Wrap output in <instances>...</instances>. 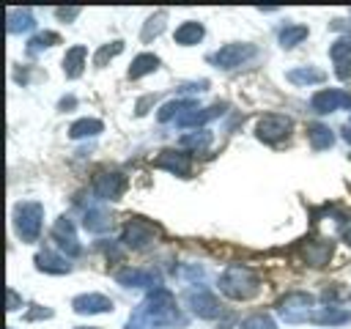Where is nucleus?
Returning <instances> with one entry per match:
<instances>
[{
  "label": "nucleus",
  "mask_w": 351,
  "mask_h": 329,
  "mask_svg": "<svg viewBox=\"0 0 351 329\" xmlns=\"http://www.w3.org/2000/svg\"><path fill=\"white\" fill-rule=\"evenodd\" d=\"M258 288H261V280L250 266L233 263L219 274V291L230 299H250L258 293Z\"/></svg>",
  "instance_id": "nucleus-2"
},
{
  "label": "nucleus",
  "mask_w": 351,
  "mask_h": 329,
  "mask_svg": "<svg viewBox=\"0 0 351 329\" xmlns=\"http://www.w3.org/2000/svg\"><path fill=\"white\" fill-rule=\"evenodd\" d=\"M140 313L145 315V321L151 324V326H184L186 324V318L178 313V307H176V299H173V293L167 291V288H156L143 304H140Z\"/></svg>",
  "instance_id": "nucleus-1"
},
{
  "label": "nucleus",
  "mask_w": 351,
  "mask_h": 329,
  "mask_svg": "<svg viewBox=\"0 0 351 329\" xmlns=\"http://www.w3.org/2000/svg\"><path fill=\"white\" fill-rule=\"evenodd\" d=\"M239 329H277V326H274V321H271L269 315L258 313V315H250L247 321H241Z\"/></svg>",
  "instance_id": "nucleus-33"
},
{
  "label": "nucleus",
  "mask_w": 351,
  "mask_h": 329,
  "mask_svg": "<svg viewBox=\"0 0 351 329\" xmlns=\"http://www.w3.org/2000/svg\"><path fill=\"white\" fill-rule=\"evenodd\" d=\"M156 66H159V58L151 55V52H143V55H137V58L132 60V66H129V80H140V77L156 71Z\"/></svg>",
  "instance_id": "nucleus-23"
},
{
  "label": "nucleus",
  "mask_w": 351,
  "mask_h": 329,
  "mask_svg": "<svg viewBox=\"0 0 351 329\" xmlns=\"http://www.w3.org/2000/svg\"><path fill=\"white\" fill-rule=\"evenodd\" d=\"M121 49H123V44H121V41H112V44L101 47V49L96 52V58H93V60H96V66H104V63H107V58H115Z\"/></svg>",
  "instance_id": "nucleus-34"
},
{
  "label": "nucleus",
  "mask_w": 351,
  "mask_h": 329,
  "mask_svg": "<svg viewBox=\"0 0 351 329\" xmlns=\"http://www.w3.org/2000/svg\"><path fill=\"white\" fill-rule=\"evenodd\" d=\"M310 321L313 324H324V326H337V324H348L351 321V313L348 310H340V307H324V310H313L310 313Z\"/></svg>",
  "instance_id": "nucleus-19"
},
{
  "label": "nucleus",
  "mask_w": 351,
  "mask_h": 329,
  "mask_svg": "<svg viewBox=\"0 0 351 329\" xmlns=\"http://www.w3.org/2000/svg\"><path fill=\"white\" fill-rule=\"evenodd\" d=\"M173 38H176V44H181V47H189V44H197L200 38H203V25L200 22H184V25H178L176 27V33H173Z\"/></svg>",
  "instance_id": "nucleus-22"
},
{
  "label": "nucleus",
  "mask_w": 351,
  "mask_h": 329,
  "mask_svg": "<svg viewBox=\"0 0 351 329\" xmlns=\"http://www.w3.org/2000/svg\"><path fill=\"white\" fill-rule=\"evenodd\" d=\"M208 145H211V132H206V129L186 132V134L181 137V148H189V151H195V154H206Z\"/></svg>",
  "instance_id": "nucleus-26"
},
{
  "label": "nucleus",
  "mask_w": 351,
  "mask_h": 329,
  "mask_svg": "<svg viewBox=\"0 0 351 329\" xmlns=\"http://www.w3.org/2000/svg\"><path fill=\"white\" fill-rule=\"evenodd\" d=\"M307 140H310V145H313L315 151H324V148H329V145L335 143V134H332L329 126H324V123H310V126H307Z\"/></svg>",
  "instance_id": "nucleus-25"
},
{
  "label": "nucleus",
  "mask_w": 351,
  "mask_h": 329,
  "mask_svg": "<svg viewBox=\"0 0 351 329\" xmlns=\"http://www.w3.org/2000/svg\"><path fill=\"white\" fill-rule=\"evenodd\" d=\"M101 129H104V126H101V121H96V118H82V121L71 123L69 137H71V140H80V137H93V134H99Z\"/></svg>",
  "instance_id": "nucleus-29"
},
{
  "label": "nucleus",
  "mask_w": 351,
  "mask_h": 329,
  "mask_svg": "<svg viewBox=\"0 0 351 329\" xmlns=\"http://www.w3.org/2000/svg\"><path fill=\"white\" fill-rule=\"evenodd\" d=\"M288 132H291V118H285V115H277V112H269V115H263V118L258 121V126H255V134H258V140H263V143H269V145H277V143H282V140L288 137Z\"/></svg>",
  "instance_id": "nucleus-6"
},
{
  "label": "nucleus",
  "mask_w": 351,
  "mask_h": 329,
  "mask_svg": "<svg viewBox=\"0 0 351 329\" xmlns=\"http://www.w3.org/2000/svg\"><path fill=\"white\" fill-rule=\"evenodd\" d=\"M110 225H112V219H110V214H107L104 206H96L93 203L82 214V228L90 230V233H104V230H110Z\"/></svg>",
  "instance_id": "nucleus-18"
},
{
  "label": "nucleus",
  "mask_w": 351,
  "mask_h": 329,
  "mask_svg": "<svg viewBox=\"0 0 351 329\" xmlns=\"http://www.w3.org/2000/svg\"><path fill=\"white\" fill-rule=\"evenodd\" d=\"M186 299H189L195 315H200V318H217L219 310H222L219 302H217V296H214L208 288H192V291L186 293Z\"/></svg>",
  "instance_id": "nucleus-12"
},
{
  "label": "nucleus",
  "mask_w": 351,
  "mask_h": 329,
  "mask_svg": "<svg viewBox=\"0 0 351 329\" xmlns=\"http://www.w3.org/2000/svg\"><path fill=\"white\" fill-rule=\"evenodd\" d=\"M329 55H332V60H335L337 77H340V80L351 77V36L337 38V41L329 47Z\"/></svg>",
  "instance_id": "nucleus-15"
},
{
  "label": "nucleus",
  "mask_w": 351,
  "mask_h": 329,
  "mask_svg": "<svg viewBox=\"0 0 351 329\" xmlns=\"http://www.w3.org/2000/svg\"><path fill=\"white\" fill-rule=\"evenodd\" d=\"M340 107H351V96L337 90V88H326V90H318L313 99H310V110L313 112H335Z\"/></svg>",
  "instance_id": "nucleus-9"
},
{
  "label": "nucleus",
  "mask_w": 351,
  "mask_h": 329,
  "mask_svg": "<svg viewBox=\"0 0 351 329\" xmlns=\"http://www.w3.org/2000/svg\"><path fill=\"white\" fill-rule=\"evenodd\" d=\"M71 304H74V310H77L80 315H96V313L112 310V299H107L104 293H82V296H77Z\"/></svg>",
  "instance_id": "nucleus-16"
},
{
  "label": "nucleus",
  "mask_w": 351,
  "mask_h": 329,
  "mask_svg": "<svg viewBox=\"0 0 351 329\" xmlns=\"http://www.w3.org/2000/svg\"><path fill=\"white\" fill-rule=\"evenodd\" d=\"M296 252H299V260L318 269V266H326L329 258H332V241L326 239H304L296 244Z\"/></svg>",
  "instance_id": "nucleus-8"
},
{
  "label": "nucleus",
  "mask_w": 351,
  "mask_h": 329,
  "mask_svg": "<svg viewBox=\"0 0 351 329\" xmlns=\"http://www.w3.org/2000/svg\"><path fill=\"white\" fill-rule=\"evenodd\" d=\"M52 239H55V244H58V249H60L63 255H69V258L80 255L77 233H74V225H71L69 217H60V219L55 222V228H52Z\"/></svg>",
  "instance_id": "nucleus-11"
},
{
  "label": "nucleus",
  "mask_w": 351,
  "mask_h": 329,
  "mask_svg": "<svg viewBox=\"0 0 351 329\" xmlns=\"http://www.w3.org/2000/svg\"><path fill=\"white\" fill-rule=\"evenodd\" d=\"M225 112V104H211V107H195V110H186L181 118H176L178 126H197V123H206L211 118H219Z\"/></svg>",
  "instance_id": "nucleus-17"
},
{
  "label": "nucleus",
  "mask_w": 351,
  "mask_h": 329,
  "mask_svg": "<svg viewBox=\"0 0 351 329\" xmlns=\"http://www.w3.org/2000/svg\"><path fill=\"white\" fill-rule=\"evenodd\" d=\"M115 280L129 288H154V291L159 288V274L151 269H123L115 274Z\"/></svg>",
  "instance_id": "nucleus-14"
},
{
  "label": "nucleus",
  "mask_w": 351,
  "mask_h": 329,
  "mask_svg": "<svg viewBox=\"0 0 351 329\" xmlns=\"http://www.w3.org/2000/svg\"><path fill=\"white\" fill-rule=\"evenodd\" d=\"M49 315H52V310H44V307H38V310H30L25 318H27V321H36V318H49Z\"/></svg>",
  "instance_id": "nucleus-36"
},
{
  "label": "nucleus",
  "mask_w": 351,
  "mask_h": 329,
  "mask_svg": "<svg viewBox=\"0 0 351 329\" xmlns=\"http://www.w3.org/2000/svg\"><path fill=\"white\" fill-rule=\"evenodd\" d=\"M197 104L192 101V99H178V101H167V104H162V110H159V121L165 123V121H170V118H181L186 110H195Z\"/></svg>",
  "instance_id": "nucleus-28"
},
{
  "label": "nucleus",
  "mask_w": 351,
  "mask_h": 329,
  "mask_svg": "<svg viewBox=\"0 0 351 329\" xmlns=\"http://www.w3.org/2000/svg\"><path fill=\"white\" fill-rule=\"evenodd\" d=\"M313 296L304 293V291H293L288 293L282 302H280V315L288 321V324H299V321H310V313H313Z\"/></svg>",
  "instance_id": "nucleus-5"
},
{
  "label": "nucleus",
  "mask_w": 351,
  "mask_h": 329,
  "mask_svg": "<svg viewBox=\"0 0 351 329\" xmlns=\"http://www.w3.org/2000/svg\"><path fill=\"white\" fill-rule=\"evenodd\" d=\"M85 58H88V49L82 47V44H77V47H71L69 52H66V58H63V71H66V77H80L82 74V66H85Z\"/></svg>",
  "instance_id": "nucleus-20"
},
{
  "label": "nucleus",
  "mask_w": 351,
  "mask_h": 329,
  "mask_svg": "<svg viewBox=\"0 0 351 329\" xmlns=\"http://www.w3.org/2000/svg\"><path fill=\"white\" fill-rule=\"evenodd\" d=\"M304 38H307V27H304V25H285V27L280 30V44H282L285 49L296 47V44L304 41Z\"/></svg>",
  "instance_id": "nucleus-30"
},
{
  "label": "nucleus",
  "mask_w": 351,
  "mask_h": 329,
  "mask_svg": "<svg viewBox=\"0 0 351 329\" xmlns=\"http://www.w3.org/2000/svg\"><path fill=\"white\" fill-rule=\"evenodd\" d=\"M126 329H151V324L145 321V315L137 310L132 318H129V324H126Z\"/></svg>",
  "instance_id": "nucleus-35"
},
{
  "label": "nucleus",
  "mask_w": 351,
  "mask_h": 329,
  "mask_svg": "<svg viewBox=\"0 0 351 329\" xmlns=\"http://www.w3.org/2000/svg\"><path fill=\"white\" fill-rule=\"evenodd\" d=\"M288 82H296V85H313V82H324V71L321 69H313V66H302V69H293L285 74Z\"/></svg>",
  "instance_id": "nucleus-27"
},
{
  "label": "nucleus",
  "mask_w": 351,
  "mask_h": 329,
  "mask_svg": "<svg viewBox=\"0 0 351 329\" xmlns=\"http://www.w3.org/2000/svg\"><path fill=\"white\" fill-rule=\"evenodd\" d=\"M8 33H25L33 27V14L30 8H8Z\"/></svg>",
  "instance_id": "nucleus-24"
},
{
  "label": "nucleus",
  "mask_w": 351,
  "mask_h": 329,
  "mask_svg": "<svg viewBox=\"0 0 351 329\" xmlns=\"http://www.w3.org/2000/svg\"><path fill=\"white\" fill-rule=\"evenodd\" d=\"M16 304H19L16 293H14V291H8V310H16Z\"/></svg>",
  "instance_id": "nucleus-38"
},
{
  "label": "nucleus",
  "mask_w": 351,
  "mask_h": 329,
  "mask_svg": "<svg viewBox=\"0 0 351 329\" xmlns=\"http://www.w3.org/2000/svg\"><path fill=\"white\" fill-rule=\"evenodd\" d=\"M41 219H44V206L36 200H25L14 211V225L22 241H36L41 233Z\"/></svg>",
  "instance_id": "nucleus-3"
},
{
  "label": "nucleus",
  "mask_w": 351,
  "mask_h": 329,
  "mask_svg": "<svg viewBox=\"0 0 351 329\" xmlns=\"http://www.w3.org/2000/svg\"><path fill=\"white\" fill-rule=\"evenodd\" d=\"M55 14H58V16H60V19H74V16H77V14H80V8H58V11H55Z\"/></svg>",
  "instance_id": "nucleus-37"
},
{
  "label": "nucleus",
  "mask_w": 351,
  "mask_h": 329,
  "mask_svg": "<svg viewBox=\"0 0 351 329\" xmlns=\"http://www.w3.org/2000/svg\"><path fill=\"white\" fill-rule=\"evenodd\" d=\"M162 236V228L154 225L151 219H143V217H132L126 225H123V244L132 247V249H145L151 247L156 239Z\"/></svg>",
  "instance_id": "nucleus-4"
},
{
  "label": "nucleus",
  "mask_w": 351,
  "mask_h": 329,
  "mask_svg": "<svg viewBox=\"0 0 351 329\" xmlns=\"http://www.w3.org/2000/svg\"><path fill=\"white\" fill-rule=\"evenodd\" d=\"M36 266H38L41 271H47V274H66V271H69L66 258H60V255H55V252H49V249H44V252L36 255Z\"/></svg>",
  "instance_id": "nucleus-21"
},
{
  "label": "nucleus",
  "mask_w": 351,
  "mask_h": 329,
  "mask_svg": "<svg viewBox=\"0 0 351 329\" xmlns=\"http://www.w3.org/2000/svg\"><path fill=\"white\" fill-rule=\"evenodd\" d=\"M255 47L252 44H225V47H219L208 60L217 66V69H236V66H241V63H247L250 58H255Z\"/></svg>",
  "instance_id": "nucleus-7"
},
{
  "label": "nucleus",
  "mask_w": 351,
  "mask_h": 329,
  "mask_svg": "<svg viewBox=\"0 0 351 329\" xmlns=\"http://www.w3.org/2000/svg\"><path fill=\"white\" fill-rule=\"evenodd\" d=\"M93 192L101 200H118L126 192V178L121 173H99L93 178Z\"/></svg>",
  "instance_id": "nucleus-10"
},
{
  "label": "nucleus",
  "mask_w": 351,
  "mask_h": 329,
  "mask_svg": "<svg viewBox=\"0 0 351 329\" xmlns=\"http://www.w3.org/2000/svg\"><path fill=\"white\" fill-rule=\"evenodd\" d=\"M165 11H159V14H154L148 22H145V27H143V41H151V36H159L162 33V27H165Z\"/></svg>",
  "instance_id": "nucleus-32"
},
{
  "label": "nucleus",
  "mask_w": 351,
  "mask_h": 329,
  "mask_svg": "<svg viewBox=\"0 0 351 329\" xmlns=\"http://www.w3.org/2000/svg\"><path fill=\"white\" fill-rule=\"evenodd\" d=\"M80 329H96V326H80Z\"/></svg>",
  "instance_id": "nucleus-39"
},
{
  "label": "nucleus",
  "mask_w": 351,
  "mask_h": 329,
  "mask_svg": "<svg viewBox=\"0 0 351 329\" xmlns=\"http://www.w3.org/2000/svg\"><path fill=\"white\" fill-rule=\"evenodd\" d=\"M58 41H60V36H58V33H38V36H33V38L27 41V52H30V55H36L38 49L52 47V44H58Z\"/></svg>",
  "instance_id": "nucleus-31"
},
{
  "label": "nucleus",
  "mask_w": 351,
  "mask_h": 329,
  "mask_svg": "<svg viewBox=\"0 0 351 329\" xmlns=\"http://www.w3.org/2000/svg\"><path fill=\"white\" fill-rule=\"evenodd\" d=\"M154 167L170 170V173H176V175H189L192 159H189L186 151H162V154L154 159Z\"/></svg>",
  "instance_id": "nucleus-13"
}]
</instances>
